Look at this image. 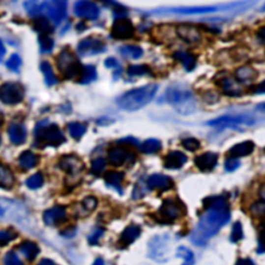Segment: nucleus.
<instances>
[{
    "instance_id": "1",
    "label": "nucleus",
    "mask_w": 265,
    "mask_h": 265,
    "mask_svg": "<svg viewBox=\"0 0 265 265\" xmlns=\"http://www.w3.org/2000/svg\"><path fill=\"white\" fill-rule=\"evenodd\" d=\"M229 203L224 196L204 200V212L197 227L191 234V240L196 245H204L230 221Z\"/></svg>"
},
{
    "instance_id": "2",
    "label": "nucleus",
    "mask_w": 265,
    "mask_h": 265,
    "mask_svg": "<svg viewBox=\"0 0 265 265\" xmlns=\"http://www.w3.org/2000/svg\"><path fill=\"white\" fill-rule=\"evenodd\" d=\"M159 86L151 83L126 91L117 99L116 103L121 110L134 112L148 105L158 92Z\"/></svg>"
},
{
    "instance_id": "3",
    "label": "nucleus",
    "mask_w": 265,
    "mask_h": 265,
    "mask_svg": "<svg viewBox=\"0 0 265 265\" xmlns=\"http://www.w3.org/2000/svg\"><path fill=\"white\" fill-rule=\"evenodd\" d=\"M165 101L172 105L176 112L189 115L196 110V101L193 91L188 86L176 84L170 86L165 92Z\"/></svg>"
},
{
    "instance_id": "4",
    "label": "nucleus",
    "mask_w": 265,
    "mask_h": 265,
    "mask_svg": "<svg viewBox=\"0 0 265 265\" xmlns=\"http://www.w3.org/2000/svg\"><path fill=\"white\" fill-rule=\"evenodd\" d=\"M35 142L42 147L45 146H59L65 141V137L60 130V127L55 123L45 124L38 123L34 131Z\"/></svg>"
},
{
    "instance_id": "5",
    "label": "nucleus",
    "mask_w": 265,
    "mask_h": 265,
    "mask_svg": "<svg viewBox=\"0 0 265 265\" xmlns=\"http://www.w3.org/2000/svg\"><path fill=\"white\" fill-rule=\"evenodd\" d=\"M185 212L183 204L176 199L167 198L155 213V220L163 224H171Z\"/></svg>"
},
{
    "instance_id": "6",
    "label": "nucleus",
    "mask_w": 265,
    "mask_h": 265,
    "mask_svg": "<svg viewBox=\"0 0 265 265\" xmlns=\"http://www.w3.org/2000/svg\"><path fill=\"white\" fill-rule=\"evenodd\" d=\"M57 67L61 75L66 79H72L76 76H80L82 65L80 64L78 58L70 50H62L57 56Z\"/></svg>"
},
{
    "instance_id": "7",
    "label": "nucleus",
    "mask_w": 265,
    "mask_h": 265,
    "mask_svg": "<svg viewBox=\"0 0 265 265\" xmlns=\"http://www.w3.org/2000/svg\"><path fill=\"white\" fill-rule=\"evenodd\" d=\"M67 3L63 0H52L41 3V17L47 16L49 20L58 25L62 22L66 16Z\"/></svg>"
},
{
    "instance_id": "8",
    "label": "nucleus",
    "mask_w": 265,
    "mask_h": 265,
    "mask_svg": "<svg viewBox=\"0 0 265 265\" xmlns=\"http://www.w3.org/2000/svg\"><path fill=\"white\" fill-rule=\"evenodd\" d=\"M255 119L248 115H224L217 117L214 119H210L206 124L213 127H220V129H227V127H237L240 125H253Z\"/></svg>"
},
{
    "instance_id": "9",
    "label": "nucleus",
    "mask_w": 265,
    "mask_h": 265,
    "mask_svg": "<svg viewBox=\"0 0 265 265\" xmlns=\"http://www.w3.org/2000/svg\"><path fill=\"white\" fill-rule=\"evenodd\" d=\"M26 211L24 206L17 201L0 198V220L21 221L25 218Z\"/></svg>"
},
{
    "instance_id": "10",
    "label": "nucleus",
    "mask_w": 265,
    "mask_h": 265,
    "mask_svg": "<svg viewBox=\"0 0 265 265\" xmlns=\"http://www.w3.org/2000/svg\"><path fill=\"white\" fill-rule=\"evenodd\" d=\"M24 99V88L21 84L6 82L0 86V102L5 105H17Z\"/></svg>"
},
{
    "instance_id": "11",
    "label": "nucleus",
    "mask_w": 265,
    "mask_h": 265,
    "mask_svg": "<svg viewBox=\"0 0 265 265\" xmlns=\"http://www.w3.org/2000/svg\"><path fill=\"white\" fill-rule=\"evenodd\" d=\"M111 35L116 40H130L135 35V27L126 17L116 18L112 25Z\"/></svg>"
},
{
    "instance_id": "12",
    "label": "nucleus",
    "mask_w": 265,
    "mask_h": 265,
    "mask_svg": "<svg viewBox=\"0 0 265 265\" xmlns=\"http://www.w3.org/2000/svg\"><path fill=\"white\" fill-rule=\"evenodd\" d=\"M106 46L105 43L94 36H88L82 40L78 45V52L83 56H90L105 52Z\"/></svg>"
},
{
    "instance_id": "13",
    "label": "nucleus",
    "mask_w": 265,
    "mask_h": 265,
    "mask_svg": "<svg viewBox=\"0 0 265 265\" xmlns=\"http://www.w3.org/2000/svg\"><path fill=\"white\" fill-rule=\"evenodd\" d=\"M108 160H109L110 165L121 167L127 163H134L136 155L131 150L122 148V147H114L108 151Z\"/></svg>"
},
{
    "instance_id": "14",
    "label": "nucleus",
    "mask_w": 265,
    "mask_h": 265,
    "mask_svg": "<svg viewBox=\"0 0 265 265\" xmlns=\"http://www.w3.org/2000/svg\"><path fill=\"white\" fill-rule=\"evenodd\" d=\"M58 166L70 177H76L84 170V163L76 155H65L60 159Z\"/></svg>"
},
{
    "instance_id": "15",
    "label": "nucleus",
    "mask_w": 265,
    "mask_h": 265,
    "mask_svg": "<svg viewBox=\"0 0 265 265\" xmlns=\"http://www.w3.org/2000/svg\"><path fill=\"white\" fill-rule=\"evenodd\" d=\"M176 34L181 41L188 44H197L202 38L199 29L191 24H179L176 27Z\"/></svg>"
},
{
    "instance_id": "16",
    "label": "nucleus",
    "mask_w": 265,
    "mask_h": 265,
    "mask_svg": "<svg viewBox=\"0 0 265 265\" xmlns=\"http://www.w3.org/2000/svg\"><path fill=\"white\" fill-rule=\"evenodd\" d=\"M74 13L78 17L85 18L88 20H96L100 16V8L91 1H78L75 3Z\"/></svg>"
},
{
    "instance_id": "17",
    "label": "nucleus",
    "mask_w": 265,
    "mask_h": 265,
    "mask_svg": "<svg viewBox=\"0 0 265 265\" xmlns=\"http://www.w3.org/2000/svg\"><path fill=\"white\" fill-rule=\"evenodd\" d=\"M146 185L149 190L167 191L174 186L173 179L164 174H152L146 180Z\"/></svg>"
},
{
    "instance_id": "18",
    "label": "nucleus",
    "mask_w": 265,
    "mask_h": 265,
    "mask_svg": "<svg viewBox=\"0 0 265 265\" xmlns=\"http://www.w3.org/2000/svg\"><path fill=\"white\" fill-rule=\"evenodd\" d=\"M218 154L208 151L204 152L194 160V163L197 168L202 172H209L215 168L218 164Z\"/></svg>"
},
{
    "instance_id": "19",
    "label": "nucleus",
    "mask_w": 265,
    "mask_h": 265,
    "mask_svg": "<svg viewBox=\"0 0 265 265\" xmlns=\"http://www.w3.org/2000/svg\"><path fill=\"white\" fill-rule=\"evenodd\" d=\"M186 161H188V158H186V155L183 152L179 150H173L164 156L163 163L166 169L177 170L181 168Z\"/></svg>"
},
{
    "instance_id": "20",
    "label": "nucleus",
    "mask_w": 265,
    "mask_h": 265,
    "mask_svg": "<svg viewBox=\"0 0 265 265\" xmlns=\"http://www.w3.org/2000/svg\"><path fill=\"white\" fill-rule=\"evenodd\" d=\"M43 220L48 226H57L66 220V212L62 206H54L47 209L43 214Z\"/></svg>"
},
{
    "instance_id": "21",
    "label": "nucleus",
    "mask_w": 265,
    "mask_h": 265,
    "mask_svg": "<svg viewBox=\"0 0 265 265\" xmlns=\"http://www.w3.org/2000/svg\"><path fill=\"white\" fill-rule=\"evenodd\" d=\"M217 82L223 93L229 96H238L242 91L240 84L229 76H221Z\"/></svg>"
},
{
    "instance_id": "22",
    "label": "nucleus",
    "mask_w": 265,
    "mask_h": 265,
    "mask_svg": "<svg viewBox=\"0 0 265 265\" xmlns=\"http://www.w3.org/2000/svg\"><path fill=\"white\" fill-rule=\"evenodd\" d=\"M220 5H207V6H191V7H177L169 9V12L180 15H201L217 12L221 9Z\"/></svg>"
},
{
    "instance_id": "23",
    "label": "nucleus",
    "mask_w": 265,
    "mask_h": 265,
    "mask_svg": "<svg viewBox=\"0 0 265 265\" xmlns=\"http://www.w3.org/2000/svg\"><path fill=\"white\" fill-rule=\"evenodd\" d=\"M254 149H255L254 142L248 140V141H243L232 146L231 148L227 151V155H228V158L238 159V158H241V156L250 155L251 153H253Z\"/></svg>"
},
{
    "instance_id": "24",
    "label": "nucleus",
    "mask_w": 265,
    "mask_h": 265,
    "mask_svg": "<svg viewBox=\"0 0 265 265\" xmlns=\"http://www.w3.org/2000/svg\"><path fill=\"white\" fill-rule=\"evenodd\" d=\"M235 80H236L240 85L241 84H249L252 83L256 79L258 73L254 67L249 65H243L235 70Z\"/></svg>"
},
{
    "instance_id": "25",
    "label": "nucleus",
    "mask_w": 265,
    "mask_h": 265,
    "mask_svg": "<svg viewBox=\"0 0 265 265\" xmlns=\"http://www.w3.org/2000/svg\"><path fill=\"white\" fill-rule=\"evenodd\" d=\"M7 134L9 140L15 145H21L26 140V129L22 124L12 123L8 126Z\"/></svg>"
},
{
    "instance_id": "26",
    "label": "nucleus",
    "mask_w": 265,
    "mask_h": 265,
    "mask_svg": "<svg viewBox=\"0 0 265 265\" xmlns=\"http://www.w3.org/2000/svg\"><path fill=\"white\" fill-rule=\"evenodd\" d=\"M140 234L141 228L139 226L132 224L130 226H127V227L122 231L119 238V242L122 247H127V245L132 244L137 238H138L140 236Z\"/></svg>"
},
{
    "instance_id": "27",
    "label": "nucleus",
    "mask_w": 265,
    "mask_h": 265,
    "mask_svg": "<svg viewBox=\"0 0 265 265\" xmlns=\"http://www.w3.org/2000/svg\"><path fill=\"white\" fill-rule=\"evenodd\" d=\"M173 57L182 64L185 71L191 72L196 67V57L188 51H176Z\"/></svg>"
},
{
    "instance_id": "28",
    "label": "nucleus",
    "mask_w": 265,
    "mask_h": 265,
    "mask_svg": "<svg viewBox=\"0 0 265 265\" xmlns=\"http://www.w3.org/2000/svg\"><path fill=\"white\" fill-rule=\"evenodd\" d=\"M18 249L24 255L28 261H33L36 258L38 253H40V249H38L37 244L29 240L23 241L22 243L19 244Z\"/></svg>"
},
{
    "instance_id": "29",
    "label": "nucleus",
    "mask_w": 265,
    "mask_h": 265,
    "mask_svg": "<svg viewBox=\"0 0 265 265\" xmlns=\"http://www.w3.org/2000/svg\"><path fill=\"white\" fill-rule=\"evenodd\" d=\"M105 181L108 185L112 186L115 190L121 193L122 191V182L124 179V174L117 171H109L105 174Z\"/></svg>"
},
{
    "instance_id": "30",
    "label": "nucleus",
    "mask_w": 265,
    "mask_h": 265,
    "mask_svg": "<svg viewBox=\"0 0 265 265\" xmlns=\"http://www.w3.org/2000/svg\"><path fill=\"white\" fill-rule=\"evenodd\" d=\"M38 158L35 153L30 150L23 151L19 156V165L24 170H30L37 165Z\"/></svg>"
},
{
    "instance_id": "31",
    "label": "nucleus",
    "mask_w": 265,
    "mask_h": 265,
    "mask_svg": "<svg viewBox=\"0 0 265 265\" xmlns=\"http://www.w3.org/2000/svg\"><path fill=\"white\" fill-rule=\"evenodd\" d=\"M15 183L13 172L6 166L0 164V188L4 190L12 189Z\"/></svg>"
},
{
    "instance_id": "32",
    "label": "nucleus",
    "mask_w": 265,
    "mask_h": 265,
    "mask_svg": "<svg viewBox=\"0 0 265 265\" xmlns=\"http://www.w3.org/2000/svg\"><path fill=\"white\" fill-rule=\"evenodd\" d=\"M33 27L37 32L41 34L49 35L53 31V25L47 17H36L33 21Z\"/></svg>"
},
{
    "instance_id": "33",
    "label": "nucleus",
    "mask_w": 265,
    "mask_h": 265,
    "mask_svg": "<svg viewBox=\"0 0 265 265\" xmlns=\"http://www.w3.org/2000/svg\"><path fill=\"white\" fill-rule=\"evenodd\" d=\"M119 53L127 59H138L143 55V50L139 46L125 45L119 48Z\"/></svg>"
},
{
    "instance_id": "34",
    "label": "nucleus",
    "mask_w": 265,
    "mask_h": 265,
    "mask_svg": "<svg viewBox=\"0 0 265 265\" xmlns=\"http://www.w3.org/2000/svg\"><path fill=\"white\" fill-rule=\"evenodd\" d=\"M97 77L96 68L93 65H82V70L80 73V77L78 79V82L81 84H88L94 81Z\"/></svg>"
},
{
    "instance_id": "35",
    "label": "nucleus",
    "mask_w": 265,
    "mask_h": 265,
    "mask_svg": "<svg viewBox=\"0 0 265 265\" xmlns=\"http://www.w3.org/2000/svg\"><path fill=\"white\" fill-rule=\"evenodd\" d=\"M162 149V142L158 139L154 138H149L146 139L141 145H140V150L144 153L151 154V153H156Z\"/></svg>"
},
{
    "instance_id": "36",
    "label": "nucleus",
    "mask_w": 265,
    "mask_h": 265,
    "mask_svg": "<svg viewBox=\"0 0 265 265\" xmlns=\"http://www.w3.org/2000/svg\"><path fill=\"white\" fill-rule=\"evenodd\" d=\"M41 71L44 74L45 81H46L48 86H53V85L57 84L58 80H57V78L52 70V66L50 63H49L48 61H43L41 63Z\"/></svg>"
},
{
    "instance_id": "37",
    "label": "nucleus",
    "mask_w": 265,
    "mask_h": 265,
    "mask_svg": "<svg viewBox=\"0 0 265 265\" xmlns=\"http://www.w3.org/2000/svg\"><path fill=\"white\" fill-rule=\"evenodd\" d=\"M68 133H70L71 137L76 140L81 139L83 135L86 133L87 126L84 123L81 122H71L67 125Z\"/></svg>"
},
{
    "instance_id": "38",
    "label": "nucleus",
    "mask_w": 265,
    "mask_h": 265,
    "mask_svg": "<svg viewBox=\"0 0 265 265\" xmlns=\"http://www.w3.org/2000/svg\"><path fill=\"white\" fill-rule=\"evenodd\" d=\"M151 74V70L149 66L145 64H139V65H130L127 68V75L131 77H141L145 75Z\"/></svg>"
},
{
    "instance_id": "39",
    "label": "nucleus",
    "mask_w": 265,
    "mask_h": 265,
    "mask_svg": "<svg viewBox=\"0 0 265 265\" xmlns=\"http://www.w3.org/2000/svg\"><path fill=\"white\" fill-rule=\"evenodd\" d=\"M176 255H177V257L183 259L182 265H194V263H195L194 254L188 248L179 247L177 249V251H176Z\"/></svg>"
},
{
    "instance_id": "40",
    "label": "nucleus",
    "mask_w": 265,
    "mask_h": 265,
    "mask_svg": "<svg viewBox=\"0 0 265 265\" xmlns=\"http://www.w3.org/2000/svg\"><path fill=\"white\" fill-rule=\"evenodd\" d=\"M26 185L27 188L31 189V190H36L40 189L41 186L44 184V177L43 174L41 172H37L33 175H31L30 177H28L26 180Z\"/></svg>"
},
{
    "instance_id": "41",
    "label": "nucleus",
    "mask_w": 265,
    "mask_h": 265,
    "mask_svg": "<svg viewBox=\"0 0 265 265\" xmlns=\"http://www.w3.org/2000/svg\"><path fill=\"white\" fill-rule=\"evenodd\" d=\"M38 43H40L41 51L43 53H50L54 47V42L52 38L46 34H40V36H38Z\"/></svg>"
},
{
    "instance_id": "42",
    "label": "nucleus",
    "mask_w": 265,
    "mask_h": 265,
    "mask_svg": "<svg viewBox=\"0 0 265 265\" xmlns=\"http://www.w3.org/2000/svg\"><path fill=\"white\" fill-rule=\"evenodd\" d=\"M251 210L254 217L261 219L262 222L265 223V200H260L258 202H255L252 205Z\"/></svg>"
},
{
    "instance_id": "43",
    "label": "nucleus",
    "mask_w": 265,
    "mask_h": 265,
    "mask_svg": "<svg viewBox=\"0 0 265 265\" xmlns=\"http://www.w3.org/2000/svg\"><path fill=\"white\" fill-rule=\"evenodd\" d=\"M17 236L18 234L13 230H0V247H4L7 243L13 241Z\"/></svg>"
},
{
    "instance_id": "44",
    "label": "nucleus",
    "mask_w": 265,
    "mask_h": 265,
    "mask_svg": "<svg viewBox=\"0 0 265 265\" xmlns=\"http://www.w3.org/2000/svg\"><path fill=\"white\" fill-rule=\"evenodd\" d=\"M243 237V230H242V226L240 222H236L232 227L231 230V235H230V240L232 242H238L241 240Z\"/></svg>"
},
{
    "instance_id": "45",
    "label": "nucleus",
    "mask_w": 265,
    "mask_h": 265,
    "mask_svg": "<svg viewBox=\"0 0 265 265\" xmlns=\"http://www.w3.org/2000/svg\"><path fill=\"white\" fill-rule=\"evenodd\" d=\"M106 168V160L104 158H97L91 162V173L99 176Z\"/></svg>"
},
{
    "instance_id": "46",
    "label": "nucleus",
    "mask_w": 265,
    "mask_h": 265,
    "mask_svg": "<svg viewBox=\"0 0 265 265\" xmlns=\"http://www.w3.org/2000/svg\"><path fill=\"white\" fill-rule=\"evenodd\" d=\"M181 145L184 149L189 151H196L200 148V141L196 138H186L181 141Z\"/></svg>"
},
{
    "instance_id": "47",
    "label": "nucleus",
    "mask_w": 265,
    "mask_h": 265,
    "mask_svg": "<svg viewBox=\"0 0 265 265\" xmlns=\"http://www.w3.org/2000/svg\"><path fill=\"white\" fill-rule=\"evenodd\" d=\"M21 64H22V60L18 54H12L11 57L8 58V60L6 61V66L11 71H18L19 67L21 66Z\"/></svg>"
},
{
    "instance_id": "48",
    "label": "nucleus",
    "mask_w": 265,
    "mask_h": 265,
    "mask_svg": "<svg viewBox=\"0 0 265 265\" xmlns=\"http://www.w3.org/2000/svg\"><path fill=\"white\" fill-rule=\"evenodd\" d=\"M3 262L4 265H24L21 259L18 257V255L13 251H9L5 254Z\"/></svg>"
},
{
    "instance_id": "49",
    "label": "nucleus",
    "mask_w": 265,
    "mask_h": 265,
    "mask_svg": "<svg viewBox=\"0 0 265 265\" xmlns=\"http://www.w3.org/2000/svg\"><path fill=\"white\" fill-rule=\"evenodd\" d=\"M96 205H97V200L95 197H92V196L84 198L82 201L83 209H85L87 212L93 211L96 208Z\"/></svg>"
},
{
    "instance_id": "50",
    "label": "nucleus",
    "mask_w": 265,
    "mask_h": 265,
    "mask_svg": "<svg viewBox=\"0 0 265 265\" xmlns=\"http://www.w3.org/2000/svg\"><path fill=\"white\" fill-rule=\"evenodd\" d=\"M225 170L227 172H233L236 169L239 168L240 166V161L238 159H235V158H228L227 160L225 161Z\"/></svg>"
},
{
    "instance_id": "51",
    "label": "nucleus",
    "mask_w": 265,
    "mask_h": 265,
    "mask_svg": "<svg viewBox=\"0 0 265 265\" xmlns=\"http://www.w3.org/2000/svg\"><path fill=\"white\" fill-rule=\"evenodd\" d=\"M258 254L265 253V223L262 224L261 229L258 235V247H257Z\"/></svg>"
},
{
    "instance_id": "52",
    "label": "nucleus",
    "mask_w": 265,
    "mask_h": 265,
    "mask_svg": "<svg viewBox=\"0 0 265 265\" xmlns=\"http://www.w3.org/2000/svg\"><path fill=\"white\" fill-rule=\"evenodd\" d=\"M103 234H104L103 229H96L89 235V237H88V241H89L90 244H95V243H97V241L100 240V238L103 236Z\"/></svg>"
},
{
    "instance_id": "53",
    "label": "nucleus",
    "mask_w": 265,
    "mask_h": 265,
    "mask_svg": "<svg viewBox=\"0 0 265 265\" xmlns=\"http://www.w3.org/2000/svg\"><path fill=\"white\" fill-rule=\"evenodd\" d=\"M252 94H265V80L256 85H253L250 88Z\"/></svg>"
},
{
    "instance_id": "54",
    "label": "nucleus",
    "mask_w": 265,
    "mask_h": 265,
    "mask_svg": "<svg viewBox=\"0 0 265 265\" xmlns=\"http://www.w3.org/2000/svg\"><path fill=\"white\" fill-rule=\"evenodd\" d=\"M105 65L109 68H116V67H118V61H117L113 57H109L108 59L105 60Z\"/></svg>"
},
{
    "instance_id": "55",
    "label": "nucleus",
    "mask_w": 265,
    "mask_h": 265,
    "mask_svg": "<svg viewBox=\"0 0 265 265\" xmlns=\"http://www.w3.org/2000/svg\"><path fill=\"white\" fill-rule=\"evenodd\" d=\"M235 265H255V263L253 262V260L249 258H242V259H238V261Z\"/></svg>"
},
{
    "instance_id": "56",
    "label": "nucleus",
    "mask_w": 265,
    "mask_h": 265,
    "mask_svg": "<svg viewBox=\"0 0 265 265\" xmlns=\"http://www.w3.org/2000/svg\"><path fill=\"white\" fill-rule=\"evenodd\" d=\"M257 35H258V37L260 38L261 41H263L265 43V26H262V27H260L258 29Z\"/></svg>"
},
{
    "instance_id": "57",
    "label": "nucleus",
    "mask_w": 265,
    "mask_h": 265,
    "mask_svg": "<svg viewBox=\"0 0 265 265\" xmlns=\"http://www.w3.org/2000/svg\"><path fill=\"white\" fill-rule=\"evenodd\" d=\"M38 265H55V263L50 259H43L42 261H40Z\"/></svg>"
},
{
    "instance_id": "58",
    "label": "nucleus",
    "mask_w": 265,
    "mask_h": 265,
    "mask_svg": "<svg viewBox=\"0 0 265 265\" xmlns=\"http://www.w3.org/2000/svg\"><path fill=\"white\" fill-rule=\"evenodd\" d=\"M4 54H5V47H4L3 43H2V41L0 40V58L3 57Z\"/></svg>"
},
{
    "instance_id": "59",
    "label": "nucleus",
    "mask_w": 265,
    "mask_h": 265,
    "mask_svg": "<svg viewBox=\"0 0 265 265\" xmlns=\"http://www.w3.org/2000/svg\"><path fill=\"white\" fill-rule=\"evenodd\" d=\"M256 109H257L258 111H260V112H265V102L258 104V105L256 106Z\"/></svg>"
},
{
    "instance_id": "60",
    "label": "nucleus",
    "mask_w": 265,
    "mask_h": 265,
    "mask_svg": "<svg viewBox=\"0 0 265 265\" xmlns=\"http://www.w3.org/2000/svg\"><path fill=\"white\" fill-rule=\"evenodd\" d=\"M92 265H105V263H104V260L102 258H97L94 260Z\"/></svg>"
},
{
    "instance_id": "61",
    "label": "nucleus",
    "mask_w": 265,
    "mask_h": 265,
    "mask_svg": "<svg viewBox=\"0 0 265 265\" xmlns=\"http://www.w3.org/2000/svg\"><path fill=\"white\" fill-rule=\"evenodd\" d=\"M0 144H1V137H0Z\"/></svg>"
},
{
    "instance_id": "62",
    "label": "nucleus",
    "mask_w": 265,
    "mask_h": 265,
    "mask_svg": "<svg viewBox=\"0 0 265 265\" xmlns=\"http://www.w3.org/2000/svg\"><path fill=\"white\" fill-rule=\"evenodd\" d=\"M0 126H1V120H0Z\"/></svg>"
}]
</instances>
